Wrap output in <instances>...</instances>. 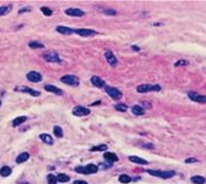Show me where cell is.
Segmentation results:
<instances>
[{"label":"cell","instance_id":"32","mask_svg":"<svg viewBox=\"0 0 206 184\" xmlns=\"http://www.w3.org/2000/svg\"><path fill=\"white\" fill-rule=\"evenodd\" d=\"M11 11V6H1L0 7V15H5Z\"/></svg>","mask_w":206,"mask_h":184},{"label":"cell","instance_id":"21","mask_svg":"<svg viewBox=\"0 0 206 184\" xmlns=\"http://www.w3.org/2000/svg\"><path fill=\"white\" fill-rule=\"evenodd\" d=\"M104 158H105L107 161H110V163H111V162H117V161H118L117 155L114 153H105L104 154Z\"/></svg>","mask_w":206,"mask_h":184},{"label":"cell","instance_id":"23","mask_svg":"<svg viewBox=\"0 0 206 184\" xmlns=\"http://www.w3.org/2000/svg\"><path fill=\"white\" fill-rule=\"evenodd\" d=\"M26 120H27V117H26V116H19V117H17V119H14V120H13L12 124H13V127H18V125L22 124V123L25 122Z\"/></svg>","mask_w":206,"mask_h":184},{"label":"cell","instance_id":"8","mask_svg":"<svg viewBox=\"0 0 206 184\" xmlns=\"http://www.w3.org/2000/svg\"><path fill=\"white\" fill-rule=\"evenodd\" d=\"M189 97L194 101V102H198V103H206V95H200L198 93L194 92H190L189 93Z\"/></svg>","mask_w":206,"mask_h":184},{"label":"cell","instance_id":"14","mask_svg":"<svg viewBox=\"0 0 206 184\" xmlns=\"http://www.w3.org/2000/svg\"><path fill=\"white\" fill-rule=\"evenodd\" d=\"M90 81H91V83H93L95 87H97V88H102V87H104V86H105L104 80H102V79H101V78H99V76H91Z\"/></svg>","mask_w":206,"mask_h":184},{"label":"cell","instance_id":"26","mask_svg":"<svg viewBox=\"0 0 206 184\" xmlns=\"http://www.w3.org/2000/svg\"><path fill=\"white\" fill-rule=\"evenodd\" d=\"M53 131H54V135H55L56 137H62V135H63L62 128L59 127V125H55V127L53 128Z\"/></svg>","mask_w":206,"mask_h":184},{"label":"cell","instance_id":"22","mask_svg":"<svg viewBox=\"0 0 206 184\" xmlns=\"http://www.w3.org/2000/svg\"><path fill=\"white\" fill-rule=\"evenodd\" d=\"M12 174V169L9 168V167H7V165H5V167H2L1 169H0V175L2 176V177H7V176H9Z\"/></svg>","mask_w":206,"mask_h":184},{"label":"cell","instance_id":"7","mask_svg":"<svg viewBox=\"0 0 206 184\" xmlns=\"http://www.w3.org/2000/svg\"><path fill=\"white\" fill-rule=\"evenodd\" d=\"M105 92L108 95H110L114 100H118V99H121L122 97V93L120 92L117 88H115V87H105Z\"/></svg>","mask_w":206,"mask_h":184},{"label":"cell","instance_id":"30","mask_svg":"<svg viewBox=\"0 0 206 184\" xmlns=\"http://www.w3.org/2000/svg\"><path fill=\"white\" fill-rule=\"evenodd\" d=\"M47 181H48V184H56V182H58L56 177H55L53 174H49V175L47 176Z\"/></svg>","mask_w":206,"mask_h":184},{"label":"cell","instance_id":"12","mask_svg":"<svg viewBox=\"0 0 206 184\" xmlns=\"http://www.w3.org/2000/svg\"><path fill=\"white\" fill-rule=\"evenodd\" d=\"M27 79L31 81V82H40L41 80H42V76H41V74L40 73H37V72H30L28 74H27Z\"/></svg>","mask_w":206,"mask_h":184},{"label":"cell","instance_id":"13","mask_svg":"<svg viewBox=\"0 0 206 184\" xmlns=\"http://www.w3.org/2000/svg\"><path fill=\"white\" fill-rule=\"evenodd\" d=\"M66 14H68L70 17H82L84 14V12L79 9V8H67Z\"/></svg>","mask_w":206,"mask_h":184},{"label":"cell","instance_id":"5","mask_svg":"<svg viewBox=\"0 0 206 184\" xmlns=\"http://www.w3.org/2000/svg\"><path fill=\"white\" fill-rule=\"evenodd\" d=\"M43 58H45L46 61H48V62H56V63L60 62V58H59L58 53L54 52V51L45 52V53H43Z\"/></svg>","mask_w":206,"mask_h":184},{"label":"cell","instance_id":"16","mask_svg":"<svg viewBox=\"0 0 206 184\" xmlns=\"http://www.w3.org/2000/svg\"><path fill=\"white\" fill-rule=\"evenodd\" d=\"M56 31L61 34H65V35H69V34H73L75 30H71L69 27H66V26H58L56 27Z\"/></svg>","mask_w":206,"mask_h":184},{"label":"cell","instance_id":"3","mask_svg":"<svg viewBox=\"0 0 206 184\" xmlns=\"http://www.w3.org/2000/svg\"><path fill=\"white\" fill-rule=\"evenodd\" d=\"M162 88L158 85H139L137 86L138 93H149V92H159Z\"/></svg>","mask_w":206,"mask_h":184},{"label":"cell","instance_id":"18","mask_svg":"<svg viewBox=\"0 0 206 184\" xmlns=\"http://www.w3.org/2000/svg\"><path fill=\"white\" fill-rule=\"evenodd\" d=\"M40 138H41V141H43L45 143H47V144H49V146H52L53 144V137L50 136V135H48V134H41L40 135Z\"/></svg>","mask_w":206,"mask_h":184},{"label":"cell","instance_id":"6","mask_svg":"<svg viewBox=\"0 0 206 184\" xmlns=\"http://www.w3.org/2000/svg\"><path fill=\"white\" fill-rule=\"evenodd\" d=\"M73 114L75 116H86V115H89L90 114V109L89 108H86V107H81V106H77L73 109Z\"/></svg>","mask_w":206,"mask_h":184},{"label":"cell","instance_id":"15","mask_svg":"<svg viewBox=\"0 0 206 184\" xmlns=\"http://www.w3.org/2000/svg\"><path fill=\"white\" fill-rule=\"evenodd\" d=\"M45 89H46L47 92L54 93V94H56V95H61V94L63 93L60 88H58V87H55V86H52V85H46V86H45Z\"/></svg>","mask_w":206,"mask_h":184},{"label":"cell","instance_id":"33","mask_svg":"<svg viewBox=\"0 0 206 184\" xmlns=\"http://www.w3.org/2000/svg\"><path fill=\"white\" fill-rule=\"evenodd\" d=\"M41 11H42V13H43L45 15H47V17H49V15L53 14V11H52L50 8H48V7H41Z\"/></svg>","mask_w":206,"mask_h":184},{"label":"cell","instance_id":"19","mask_svg":"<svg viewBox=\"0 0 206 184\" xmlns=\"http://www.w3.org/2000/svg\"><path fill=\"white\" fill-rule=\"evenodd\" d=\"M28 158H30V154L28 153H21L18 157H17V163H18V164H21V163L26 162Z\"/></svg>","mask_w":206,"mask_h":184},{"label":"cell","instance_id":"20","mask_svg":"<svg viewBox=\"0 0 206 184\" xmlns=\"http://www.w3.org/2000/svg\"><path fill=\"white\" fill-rule=\"evenodd\" d=\"M129 161H131V162H134V163H137V164H140V165L148 164V161H145V159H143V158H139L137 156H130V157H129Z\"/></svg>","mask_w":206,"mask_h":184},{"label":"cell","instance_id":"24","mask_svg":"<svg viewBox=\"0 0 206 184\" xmlns=\"http://www.w3.org/2000/svg\"><path fill=\"white\" fill-rule=\"evenodd\" d=\"M191 182L196 184H204L205 183V178L203 176H193V177H191Z\"/></svg>","mask_w":206,"mask_h":184},{"label":"cell","instance_id":"34","mask_svg":"<svg viewBox=\"0 0 206 184\" xmlns=\"http://www.w3.org/2000/svg\"><path fill=\"white\" fill-rule=\"evenodd\" d=\"M186 64H187V61H185V60H179L178 62L174 63L176 67H178V66H186Z\"/></svg>","mask_w":206,"mask_h":184},{"label":"cell","instance_id":"35","mask_svg":"<svg viewBox=\"0 0 206 184\" xmlns=\"http://www.w3.org/2000/svg\"><path fill=\"white\" fill-rule=\"evenodd\" d=\"M194 162H198L197 158H187L185 159V163H194Z\"/></svg>","mask_w":206,"mask_h":184},{"label":"cell","instance_id":"1","mask_svg":"<svg viewBox=\"0 0 206 184\" xmlns=\"http://www.w3.org/2000/svg\"><path fill=\"white\" fill-rule=\"evenodd\" d=\"M75 170L83 175H90V174H96L99 171V167L95 164H88L87 167H77L75 168Z\"/></svg>","mask_w":206,"mask_h":184},{"label":"cell","instance_id":"10","mask_svg":"<svg viewBox=\"0 0 206 184\" xmlns=\"http://www.w3.org/2000/svg\"><path fill=\"white\" fill-rule=\"evenodd\" d=\"M15 91L22 92V93H27V94H30V95H32V96H39V95H40V92L34 91V89H32V88H30V87H25V86L15 87Z\"/></svg>","mask_w":206,"mask_h":184},{"label":"cell","instance_id":"25","mask_svg":"<svg viewBox=\"0 0 206 184\" xmlns=\"http://www.w3.org/2000/svg\"><path fill=\"white\" fill-rule=\"evenodd\" d=\"M56 180H58V182H60V183H66V182H69V176L67 175H65V174H59L58 175V177H56Z\"/></svg>","mask_w":206,"mask_h":184},{"label":"cell","instance_id":"37","mask_svg":"<svg viewBox=\"0 0 206 184\" xmlns=\"http://www.w3.org/2000/svg\"><path fill=\"white\" fill-rule=\"evenodd\" d=\"M73 184H88V183L84 182V181H74V183Z\"/></svg>","mask_w":206,"mask_h":184},{"label":"cell","instance_id":"11","mask_svg":"<svg viewBox=\"0 0 206 184\" xmlns=\"http://www.w3.org/2000/svg\"><path fill=\"white\" fill-rule=\"evenodd\" d=\"M104 57H105L107 61L109 62V64H111V66H116L117 64V59H116V57L114 55V53L111 51H105Z\"/></svg>","mask_w":206,"mask_h":184},{"label":"cell","instance_id":"31","mask_svg":"<svg viewBox=\"0 0 206 184\" xmlns=\"http://www.w3.org/2000/svg\"><path fill=\"white\" fill-rule=\"evenodd\" d=\"M115 108H116V110H118V112H127V109H128L127 104H124V103L116 104V106H115Z\"/></svg>","mask_w":206,"mask_h":184},{"label":"cell","instance_id":"40","mask_svg":"<svg viewBox=\"0 0 206 184\" xmlns=\"http://www.w3.org/2000/svg\"><path fill=\"white\" fill-rule=\"evenodd\" d=\"M0 106H1V101H0Z\"/></svg>","mask_w":206,"mask_h":184},{"label":"cell","instance_id":"4","mask_svg":"<svg viewBox=\"0 0 206 184\" xmlns=\"http://www.w3.org/2000/svg\"><path fill=\"white\" fill-rule=\"evenodd\" d=\"M61 81L68 86H73V87H77L80 85V80L75 75H65L61 78Z\"/></svg>","mask_w":206,"mask_h":184},{"label":"cell","instance_id":"28","mask_svg":"<svg viewBox=\"0 0 206 184\" xmlns=\"http://www.w3.org/2000/svg\"><path fill=\"white\" fill-rule=\"evenodd\" d=\"M30 47L31 48H43V43L39 42V41H31L30 42Z\"/></svg>","mask_w":206,"mask_h":184},{"label":"cell","instance_id":"9","mask_svg":"<svg viewBox=\"0 0 206 184\" xmlns=\"http://www.w3.org/2000/svg\"><path fill=\"white\" fill-rule=\"evenodd\" d=\"M74 33L81 35V36H94L97 34V32L94 31V30H87V28H79V30H75Z\"/></svg>","mask_w":206,"mask_h":184},{"label":"cell","instance_id":"39","mask_svg":"<svg viewBox=\"0 0 206 184\" xmlns=\"http://www.w3.org/2000/svg\"><path fill=\"white\" fill-rule=\"evenodd\" d=\"M133 49H134V51H139V47H137V46H133Z\"/></svg>","mask_w":206,"mask_h":184},{"label":"cell","instance_id":"38","mask_svg":"<svg viewBox=\"0 0 206 184\" xmlns=\"http://www.w3.org/2000/svg\"><path fill=\"white\" fill-rule=\"evenodd\" d=\"M31 8H22V9H20L19 11V13H24V12H26V11H30Z\"/></svg>","mask_w":206,"mask_h":184},{"label":"cell","instance_id":"36","mask_svg":"<svg viewBox=\"0 0 206 184\" xmlns=\"http://www.w3.org/2000/svg\"><path fill=\"white\" fill-rule=\"evenodd\" d=\"M105 13L109 14V15H115L116 14V12L114 9H105Z\"/></svg>","mask_w":206,"mask_h":184},{"label":"cell","instance_id":"17","mask_svg":"<svg viewBox=\"0 0 206 184\" xmlns=\"http://www.w3.org/2000/svg\"><path fill=\"white\" fill-rule=\"evenodd\" d=\"M131 112H133L135 115H137V116L144 115V109H143V107H140V106H138V104H135V106L131 107Z\"/></svg>","mask_w":206,"mask_h":184},{"label":"cell","instance_id":"2","mask_svg":"<svg viewBox=\"0 0 206 184\" xmlns=\"http://www.w3.org/2000/svg\"><path fill=\"white\" fill-rule=\"evenodd\" d=\"M148 174L152 175V176H156V177H161V178H164V180H168V178H171L174 176V171H159V170H148Z\"/></svg>","mask_w":206,"mask_h":184},{"label":"cell","instance_id":"29","mask_svg":"<svg viewBox=\"0 0 206 184\" xmlns=\"http://www.w3.org/2000/svg\"><path fill=\"white\" fill-rule=\"evenodd\" d=\"M120 182L121 183H130L131 182V177L128 175H121L120 176Z\"/></svg>","mask_w":206,"mask_h":184},{"label":"cell","instance_id":"27","mask_svg":"<svg viewBox=\"0 0 206 184\" xmlns=\"http://www.w3.org/2000/svg\"><path fill=\"white\" fill-rule=\"evenodd\" d=\"M108 149V146L105 144H100V146H96V147H93L90 148V151H104Z\"/></svg>","mask_w":206,"mask_h":184}]
</instances>
